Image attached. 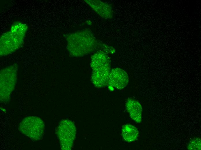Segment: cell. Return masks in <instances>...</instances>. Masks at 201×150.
Segmentation results:
<instances>
[{
    "label": "cell",
    "instance_id": "5",
    "mask_svg": "<svg viewBox=\"0 0 201 150\" xmlns=\"http://www.w3.org/2000/svg\"><path fill=\"white\" fill-rule=\"evenodd\" d=\"M58 135L62 149H70L75 138L76 130L70 121L64 120L60 123L57 130Z\"/></svg>",
    "mask_w": 201,
    "mask_h": 150
},
{
    "label": "cell",
    "instance_id": "8",
    "mask_svg": "<svg viewBox=\"0 0 201 150\" xmlns=\"http://www.w3.org/2000/svg\"><path fill=\"white\" fill-rule=\"evenodd\" d=\"M84 1L102 18L107 19L112 17V9L109 4L98 0H86Z\"/></svg>",
    "mask_w": 201,
    "mask_h": 150
},
{
    "label": "cell",
    "instance_id": "10",
    "mask_svg": "<svg viewBox=\"0 0 201 150\" xmlns=\"http://www.w3.org/2000/svg\"><path fill=\"white\" fill-rule=\"evenodd\" d=\"M139 132L137 128L133 125L126 124L122 127V135L123 139L126 142H131L136 140Z\"/></svg>",
    "mask_w": 201,
    "mask_h": 150
},
{
    "label": "cell",
    "instance_id": "7",
    "mask_svg": "<svg viewBox=\"0 0 201 150\" xmlns=\"http://www.w3.org/2000/svg\"><path fill=\"white\" fill-rule=\"evenodd\" d=\"M110 63L108 56L103 52H96L91 58V65L93 71H110Z\"/></svg>",
    "mask_w": 201,
    "mask_h": 150
},
{
    "label": "cell",
    "instance_id": "11",
    "mask_svg": "<svg viewBox=\"0 0 201 150\" xmlns=\"http://www.w3.org/2000/svg\"><path fill=\"white\" fill-rule=\"evenodd\" d=\"M187 148L189 150H200L201 149L200 138L195 137L191 139L187 144Z\"/></svg>",
    "mask_w": 201,
    "mask_h": 150
},
{
    "label": "cell",
    "instance_id": "2",
    "mask_svg": "<svg viewBox=\"0 0 201 150\" xmlns=\"http://www.w3.org/2000/svg\"><path fill=\"white\" fill-rule=\"evenodd\" d=\"M27 26L19 23L12 26L11 31L9 32L10 38L0 41V55L3 56L11 54L19 48L23 41Z\"/></svg>",
    "mask_w": 201,
    "mask_h": 150
},
{
    "label": "cell",
    "instance_id": "4",
    "mask_svg": "<svg viewBox=\"0 0 201 150\" xmlns=\"http://www.w3.org/2000/svg\"><path fill=\"white\" fill-rule=\"evenodd\" d=\"M19 128L22 134L33 141H37L41 139L43 135L44 125L40 118L29 116L23 119Z\"/></svg>",
    "mask_w": 201,
    "mask_h": 150
},
{
    "label": "cell",
    "instance_id": "1",
    "mask_svg": "<svg viewBox=\"0 0 201 150\" xmlns=\"http://www.w3.org/2000/svg\"><path fill=\"white\" fill-rule=\"evenodd\" d=\"M67 48L70 55L81 56L93 52L97 41L91 31L88 29L66 34Z\"/></svg>",
    "mask_w": 201,
    "mask_h": 150
},
{
    "label": "cell",
    "instance_id": "6",
    "mask_svg": "<svg viewBox=\"0 0 201 150\" xmlns=\"http://www.w3.org/2000/svg\"><path fill=\"white\" fill-rule=\"evenodd\" d=\"M129 79L128 74L125 71L120 68H116L110 72L108 84L113 89L120 90L126 86Z\"/></svg>",
    "mask_w": 201,
    "mask_h": 150
},
{
    "label": "cell",
    "instance_id": "9",
    "mask_svg": "<svg viewBox=\"0 0 201 150\" xmlns=\"http://www.w3.org/2000/svg\"><path fill=\"white\" fill-rule=\"evenodd\" d=\"M126 106L131 118L136 122L140 123L142 118V108L139 102L135 99L128 98Z\"/></svg>",
    "mask_w": 201,
    "mask_h": 150
},
{
    "label": "cell",
    "instance_id": "3",
    "mask_svg": "<svg viewBox=\"0 0 201 150\" xmlns=\"http://www.w3.org/2000/svg\"><path fill=\"white\" fill-rule=\"evenodd\" d=\"M17 68L18 66L14 64L0 71V101L2 102L10 100L16 82Z\"/></svg>",
    "mask_w": 201,
    "mask_h": 150
}]
</instances>
